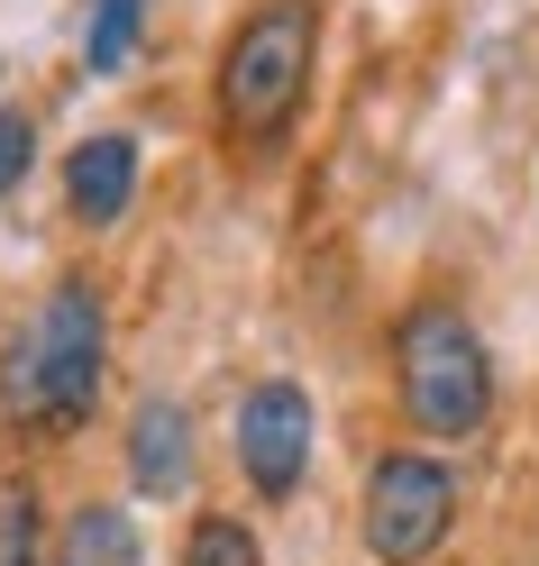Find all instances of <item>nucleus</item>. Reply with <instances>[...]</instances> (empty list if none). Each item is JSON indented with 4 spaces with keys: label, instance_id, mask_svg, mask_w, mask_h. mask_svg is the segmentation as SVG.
<instances>
[{
    "label": "nucleus",
    "instance_id": "obj_3",
    "mask_svg": "<svg viewBox=\"0 0 539 566\" xmlns=\"http://www.w3.org/2000/svg\"><path fill=\"white\" fill-rule=\"evenodd\" d=\"M393 375L421 439H476L494 411V357L457 302H412L393 321Z\"/></svg>",
    "mask_w": 539,
    "mask_h": 566
},
{
    "label": "nucleus",
    "instance_id": "obj_7",
    "mask_svg": "<svg viewBox=\"0 0 539 566\" xmlns=\"http://www.w3.org/2000/svg\"><path fill=\"white\" fill-rule=\"evenodd\" d=\"M128 484L137 493H184L193 484V411L184 402H165L147 394L128 420Z\"/></svg>",
    "mask_w": 539,
    "mask_h": 566
},
{
    "label": "nucleus",
    "instance_id": "obj_12",
    "mask_svg": "<svg viewBox=\"0 0 539 566\" xmlns=\"http://www.w3.org/2000/svg\"><path fill=\"white\" fill-rule=\"evenodd\" d=\"M28 165H38V119H28V111H0V192H19Z\"/></svg>",
    "mask_w": 539,
    "mask_h": 566
},
{
    "label": "nucleus",
    "instance_id": "obj_9",
    "mask_svg": "<svg viewBox=\"0 0 539 566\" xmlns=\"http://www.w3.org/2000/svg\"><path fill=\"white\" fill-rule=\"evenodd\" d=\"M137 28H147V0H92V19H83V64H92V74H128Z\"/></svg>",
    "mask_w": 539,
    "mask_h": 566
},
{
    "label": "nucleus",
    "instance_id": "obj_6",
    "mask_svg": "<svg viewBox=\"0 0 539 566\" xmlns=\"http://www.w3.org/2000/svg\"><path fill=\"white\" fill-rule=\"evenodd\" d=\"M128 201H137V137L128 128L83 137V147L64 156V210H74L83 229H120Z\"/></svg>",
    "mask_w": 539,
    "mask_h": 566
},
{
    "label": "nucleus",
    "instance_id": "obj_11",
    "mask_svg": "<svg viewBox=\"0 0 539 566\" xmlns=\"http://www.w3.org/2000/svg\"><path fill=\"white\" fill-rule=\"evenodd\" d=\"M0 566H46V548H38V493L28 484L0 493Z\"/></svg>",
    "mask_w": 539,
    "mask_h": 566
},
{
    "label": "nucleus",
    "instance_id": "obj_1",
    "mask_svg": "<svg viewBox=\"0 0 539 566\" xmlns=\"http://www.w3.org/2000/svg\"><path fill=\"white\" fill-rule=\"evenodd\" d=\"M101 366H111V311H101L92 283H55L38 302V321L10 338V366H0V394L19 420L38 430H83L101 402Z\"/></svg>",
    "mask_w": 539,
    "mask_h": 566
},
{
    "label": "nucleus",
    "instance_id": "obj_8",
    "mask_svg": "<svg viewBox=\"0 0 539 566\" xmlns=\"http://www.w3.org/2000/svg\"><path fill=\"white\" fill-rule=\"evenodd\" d=\"M46 566H137V521L120 503H83L74 521L55 530Z\"/></svg>",
    "mask_w": 539,
    "mask_h": 566
},
{
    "label": "nucleus",
    "instance_id": "obj_10",
    "mask_svg": "<svg viewBox=\"0 0 539 566\" xmlns=\"http://www.w3.org/2000/svg\"><path fill=\"white\" fill-rule=\"evenodd\" d=\"M184 566H266V548H257V530L238 512H201L193 539H184Z\"/></svg>",
    "mask_w": 539,
    "mask_h": 566
},
{
    "label": "nucleus",
    "instance_id": "obj_5",
    "mask_svg": "<svg viewBox=\"0 0 539 566\" xmlns=\"http://www.w3.org/2000/svg\"><path fill=\"white\" fill-rule=\"evenodd\" d=\"M311 448H320V411L293 375H266L238 394V467L257 484V503H293L311 475Z\"/></svg>",
    "mask_w": 539,
    "mask_h": 566
},
{
    "label": "nucleus",
    "instance_id": "obj_4",
    "mask_svg": "<svg viewBox=\"0 0 539 566\" xmlns=\"http://www.w3.org/2000/svg\"><path fill=\"white\" fill-rule=\"evenodd\" d=\"M457 521V475L429 448H384L366 467V503H356V530H366L375 566H429Z\"/></svg>",
    "mask_w": 539,
    "mask_h": 566
},
{
    "label": "nucleus",
    "instance_id": "obj_2",
    "mask_svg": "<svg viewBox=\"0 0 539 566\" xmlns=\"http://www.w3.org/2000/svg\"><path fill=\"white\" fill-rule=\"evenodd\" d=\"M320 64V0H257L220 46V128L238 147H274L311 101Z\"/></svg>",
    "mask_w": 539,
    "mask_h": 566
}]
</instances>
